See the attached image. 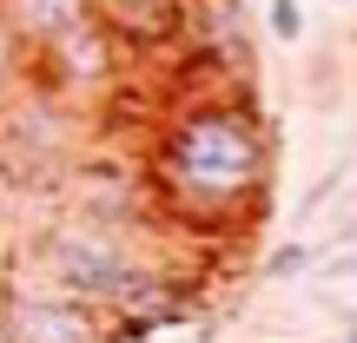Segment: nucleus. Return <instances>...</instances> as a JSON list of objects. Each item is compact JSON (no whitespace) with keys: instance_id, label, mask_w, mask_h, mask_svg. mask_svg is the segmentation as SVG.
Instances as JSON below:
<instances>
[{"instance_id":"nucleus-2","label":"nucleus","mask_w":357,"mask_h":343,"mask_svg":"<svg viewBox=\"0 0 357 343\" xmlns=\"http://www.w3.org/2000/svg\"><path fill=\"white\" fill-rule=\"evenodd\" d=\"M26 257L40 264L47 291L86 297V304H106V310H113V297L126 291V278L139 271L132 238L119 231V218H106V212H79V218L47 225L33 244H26Z\"/></svg>"},{"instance_id":"nucleus-1","label":"nucleus","mask_w":357,"mask_h":343,"mask_svg":"<svg viewBox=\"0 0 357 343\" xmlns=\"http://www.w3.org/2000/svg\"><path fill=\"white\" fill-rule=\"evenodd\" d=\"M265 178H271L265 119L238 99H192L153 139V185L192 218H218L265 198Z\"/></svg>"},{"instance_id":"nucleus-6","label":"nucleus","mask_w":357,"mask_h":343,"mask_svg":"<svg viewBox=\"0 0 357 343\" xmlns=\"http://www.w3.org/2000/svg\"><path fill=\"white\" fill-rule=\"evenodd\" d=\"M0 13L13 20V33L26 40V53H33V47H47L53 33L79 26L93 13V0H0Z\"/></svg>"},{"instance_id":"nucleus-3","label":"nucleus","mask_w":357,"mask_h":343,"mask_svg":"<svg viewBox=\"0 0 357 343\" xmlns=\"http://www.w3.org/2000/svg\"><path fill=\"white\" fill-rule=\"evenodd\" d=\"M0 343H113V310L86 297L13 284L0 291Z\"/></svg>"},{"instance_id":"nucleus-9","label":"nucleus","mask_w":357,"mask_h":343,"mask_svg":"<svg viewBox=\"0 0 357 343\" xmlns=\"http://www.w3.org/2000/svg\"><path fill=\"white\" fill-rule=\"evenodd\" d=\"M265 26H271V40L298 47L305 40V0H265Z\"/></svg>"},{"instance_id":"nucleus-8","label":"nucleus","mask_w":357,"mask_h":343,"mask_svg":"<svg viewBox=\"0 0 357 343\" xmlns=\"http://www.w3.org/2000/svg\"><path fill=\"white\" fill-rule=\"evenodd\" d=\"M20 79H26V40L13 33V20L0 13V106L20 93Z\"/></svg>"},{"instance_id":"nucleus-5","label":"nucleus","mask_w":357,"mask_h":343,"mask_svg":"<svg viewBox=\"0 0 357 343\" xmlns=\"http://www.w3.org/2000/svg\"><path fill=\"white\" fill-rule=\"evenodd\" d=\"M93 20L126 47H166L192 26V0H93Z\"/></svg>"},{"instance_id":"nucleus-4","label":"nucleus","mask_w":357,"mask_h":343,"mask_svg":"<svg viewBox=\"0 0 357 343\" xmlns=\"http://www.w3.org/2000/svg\"><path fill=\"white\" fill-rule=\"evenodd\" d=\"M0 166L20 185H53L60 172H73V126L53 99L26 93V99L0 106Z\"/></svg>"},{"instance_id":"nucleus-7","label":"nucleus","mask_w":357,"mask_h":343,"mask_svg":"<svg viewBox=\"0 0 357 343\" xmlns=\"http://www.w3.org/2000/svg\"><path fill=\"white\" fill-rule=\"evenodd\" d=\"M318 264V244H305V238H291V244H278V251L258 264V278L265 284H291V278H305V271Z\"/></svg>"},{"instance_id":"nucleus-11","label":"nucleus","mask_w":357,"mask_h":343,"mask_svg":"<svg viewBox=\"0 0 357 343\" xmlns=\"http://www.w3.org/2000/svg\"><path fill=\"white\" fill-rule=\"evenodd\" d=\"M344 343H357V317H351V324H344Z\"/></svg>"},{"instance_id":"nucleus-10","label":"nucleus","mask_w":357,"mask_h":343,"mask_svg":"<svg viewBox=\"0 0 357 343\" xmlns=\"http://www.w3.org/2000/svg\"><path fill=\"white\" fill-rule=\"evenodd\" d=\"M344 172H351V166H337V172H324V185H311V191H305V198H298V218H311V212H318V205H324V198H331V191H337V185H344Z\"/></svg>"}]
</instances>
